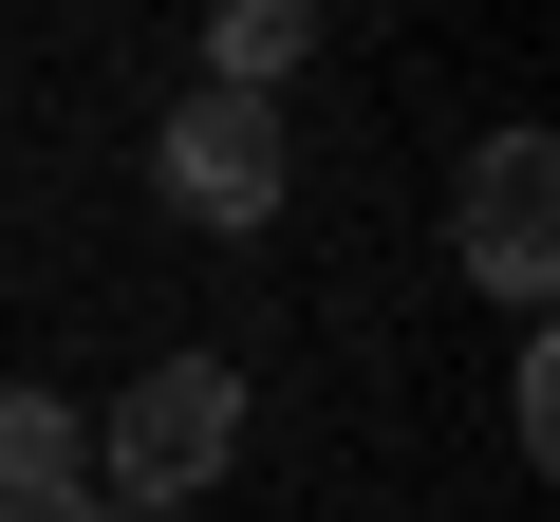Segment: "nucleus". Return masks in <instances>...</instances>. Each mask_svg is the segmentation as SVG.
Returning a JSON list of instances; mask_svg holds the SVG:
<instances>
[{
    "label": "nucleus",
    "mask_w": 560,
    "mask_h": 522,
    "mask_svg": "<svg viewBox=\"0 0 560 522\" xmlns=\"http://www.w3.org/2000/svg\"><path fill=\"white\" fill-rule=\"evenodd\" d=\"M224 466H243V373H224V355H150V373L94 411V503H168V522H187Z\"/></svg>",
    "instance_id": "1"
},
{
    "label": "nucleus",
    "mask_w": 560,
    "mask_h": 522,
    "mask_svg": "<svg viewBox=\"0 0 560 522\" xmlns=\"http://www.w3.org/2000/svg\"><path fill=\"white\" fill-rule=\"evenodd\" d=\"M300 57H318V0H224L206 20V94H280Z\"/></svg>",
    "instance_id": "5"
},
{
    "label": "nucleus",
    "mask_w": 560,
    "mask_h": 522,
    "mask_svg": "<svg viewBox=\"0 0 560 522\" xmlns=\"http://www.w3.org/2000/svg\"><path fill=\"white\" fill-rule=\"evenodd\" d=\"M504 429H523V466L560 448V336H523V355H504Z\"/></svg>",
    "instance_id": "6"
},
{
    "label": "nucleus",
    "mask_w": 560,
    "mask_h": 522,
    "mask_svg": "<svg viewBox=\"0 0 560 522\" xmlns=\"http://www.w3.org/2000/svg\"><path fill=\"white\" fill-rule=\"evenodd\" d=\"M150 187H168L187 224H280V187H300V150H280V94H168Z\"/></svg>",
    "instance_id": "2"
},
{
    "label": "nucleus",
    "mask_w": 560,
    "mask_h": 522,
    "mask_svg": "<svg viewBox=\"0 0 560 522\" xmlns=\"http://www.w3.org/2000/svg\"><path fill=\"white\" fill-rule=\"evenodd\" d=\"M448 242H467V281H486V299H523V318H541V281H560V150H541V131H486V150H467V224H448Z\"/></svg>",
    "instance_id": "3"
},
{
    "label": "nucleus",
    "mask_w": 560,
    "mask_h": 522,
    "mask_svg": "<svg viewBox=\"0 0 560 522\" xmlns=\"http://www.w3.org/2000/svg\"><path fill=\"white\" fill-rule=\"evenodd\" d=\"M0 522H94V411L0 392Z\"/></svg>",
    "instance_id": "4"
},
{
    "label": "nucleus",
    "mask_w": 560,
    "mask_h": 522,
    "mask_svg": "<svg viewBox=\"0 0 560 522\" xmlns=\"http://www.w3.org/2000/svg\"><path fill=\"white\" fill-rule=\"evenodd\" d=\"M94 522H168V503H94Z\"/></svg>",
    "instance_id": "7"
}]
</instances>
